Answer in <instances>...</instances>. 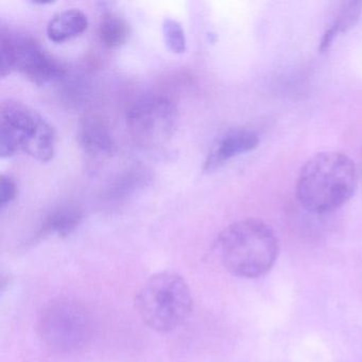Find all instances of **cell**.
Returning <instances> with one entry per match:
<instances>
[{"label":"cell","instance_id":"7a4b0ae2","mask_svg":"<svg viewBox=\"0 0 362 362\" xmlns=\"http://www.w3.org/2000/svg\"><path fill=\"white\" fill-rule=\"evenodd\" d=\"M215 249L228 272L254 279L272 268L279 254V240L262 220L245 219L224 228L217 237Z\"/></svg>","mask_w":362,"mask_h":362},{"label":"cell","instance_id":"7c38bea8","mask_svg":"<svg viewBox=\"0 0 362 362\" xmlns=\"http://www.w3.org/2000/svg\"><path fill=\"white\" fill-rule=\"evenodd\" d=\"M362 12V3L360 1H346L342 4L336 18L332 21L329 28L324 33L322 37L320 50L326 52L341 33H345L357 24Z\"/></svg>","mask_w":362,"mask_h":362},{"label":"cell","instance_id":"30bf717a","mask_svg":"<svg viewBox=\"0 0 362 362\" xmlns=\"http://www.w3.org/2000/svg\"><path fill=\"white\" fill-rule=\"evenodd\" d=\"M88 27L86 14L77 9L60 12L47 25L48 39L54 43H64L86 33Z\"/></svg>","mask_w":362,"mask_h":362},{"label":"cell","instance_id":"277c9868","mask_svg":"<svg viewBox=\"0 0 362 362\" xmlns=\"http://www.w3.org/2000/svg\"><path fill=\"white\" fill-rule=\"evenodd\" d=\"M56 150V133L52 124L35 110L18 101L8 100L0 110V156L11 158L24 153L47 163Z\"/></svg>","mask_w":362,"mask_h":362},{"label":"cell","instance_id":"4fadbf2b","mask_svg":"<svg viewBox=\"0 0 362 362\" xmlns=\"http://www.w3.org/2000/svg\"><path fill=\"white\" fill-rule=\"evenodd\" d=\"M99 37L105 47L115 49L126 43L130 35V27L122 16L109 13L103 16L99 24Z\"/></svg>","mask_w":362,"mask_h":362},{"label":"cell","instance_id":"5bb4252c","mask_svg":"<svg viewBox=\"0 0 362 362\" xmlns=\"http://www.w3.org/2000/svg\"><path fill=\"white\" fill-rule=\"evenodd\" d=\"M165 44L171 52L182 54L186 52V37L183 27L177 21L167 18L163 23Z\"/></svg>","mask_w":362,"mask_h":362},{"label":"cell","instance_id":"52a82bcc","mask_svg":"<svg viewBox=\"0 0 362 362\" xmlns=\"http://www.w3.org/2000/svg\"><path fill=\"white\" fill-rule=\"evenodd\" d=\"M177 122L175 103L163 95L141 97L129 107L127 124L134 136L141 141L166 139L173 134Z\"/></svg>","mask_w":362,"mask_h":362},{"label":"cell","instance_id":"8992f818","mask_svg":"<svg viewBox=\"0 0 362 362\" xmlns=\"http://www.w3.org/2000/svg\"><path fill=\"white\" fill-rule=\"evenodd\" d=\"M0 52L1 78L18 71L33 83L43 86L64 76V67L29 35L3 31Z\"/></svg>","mask_w":362,"mask_h":362},{"label":"cell","instance_id":"8fae6325","mask_svg":"<svg viewBox=\"0 0 362 362\" xmlns=\"http://www.w3.org/2000/svg\"><path fill=\"white\" fill-rule=\"evenodd\" d=\"M83 213L75 204H62L52 209L42 223L40 234H54L67 237L77 230L81 223Z\"/></svg>","mask_w":362,"mask_h":362},{"label":"cell","instance_id":"9c48e42d","mask_svg":"<svg viewBox=\"0 0 362 362\" xmlns=\"http://www.w3.org/2000/svg\"><path fill=\"white\" fill-rule=\"evenodd\" d=\"M78 141L84 152L90 156H110L115 151V141L109 127L96 116H88L80 122Z\"/></svg>","mask_w":362,"mask_h":362},{"label":"cell","instance_id":"2e32d148","mask_svg":"<svg viewBox=\"0 0 362 362\" xmlns=\"http://www.w3.org/2000/svg\"><path fill=\"white\" fill-rule=\"evenodd\" d=\"M358 169H359V175H361V177H362V149H361V153H360V163H359V167H358Z\"/></svg>","mask_w":362,"mask_h":362},{"label":"cell","instance_id":"5b68a950","mask_svg":"<svg viewBox=\"0 0 362 362\" xmlns=\"http://www.w3.org/2000/svg\"><path fill=\"white\" fill-rule=\"evenodd\" d=\"M39 332L54 351L74 353L83 349L92 338V317L81 303L73 298H57L41 311Z\"/></svg>","mask_w":362,"mask_h":362},{"label":"cell","instance_id":"6da1fadb","mask_svg":"<svg viewBox=\"0 0 362 362\" xmlns=\"http://www.w3.org/2000/svg\"><path fill=\"white\" fill-rule=\"evenodd\" d=\"M359 169L341 152L325 151L309 158L296 184L300 204L313 214L336 211L355 194Z\"/></svg>","mask_w":362,"mask_h":362},{"label":"cell","instance_id":"9a60e30c","mask_svg":"<svg viewBox=\"0 0 362 362\" xmlns=\"http://www.w3.org/2000/svg\"><path fill=\"white\" fill-rule=\"evenodd\" d=\"M18 196V185L13 177L8 175L0 177V206L5 209L10 203L13 202Z\"/></svg>","mask_w":362,"mask_h":362},{"label":"cell","instance_id":"ba28073f","mask_svg":"<svg viewBox=\"0 0 362 362\" xmlns=\"http://www.w3.org/2000/svg\"><path fill=\"white\" fill-rule=\"evenodd\" d=\"M258 145L259 137L254 131L249 129H235L228 131L211 147L203 165V170L205 173H211L236 156L252 151Z\"/></svg>","mask_w":362,"mask_h":362},{"label":"cell","instance_id":"3957f363","mask_svg":"<svg viewBox=\"0 0 362 362\" xmlns=\"http://www.w3.org/2000/svg\"><path fill=\"white\" fill-rule=\"evenodd\" d=\"M135 305L148 327L167 334L177 329L189 317L192 291L181 275L165 271L145 281L135 298Z\"/></svg>","mask_w":362,"mask_h":362}]
</instances>
